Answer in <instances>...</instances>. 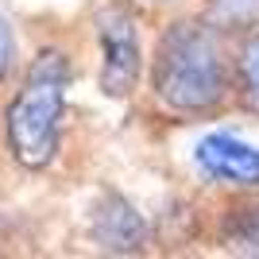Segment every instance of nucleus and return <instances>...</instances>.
<instances>
[{
  "label": "nucleus",
  "instance_id": "obj_10",
  "mask_svg": "<svg viewBox=\"0 0 259 259\" xmlns=\"http://www.w3.org/2000/svg\"><path fill=\"white\" fill-rule=\"evenodd\" d=\"M147 4H170V0H147Z\"/></svg>",
  "mask_w": 259,
  "mask_h": 259
},
{
  "label": "nucleus",
  "instance_id": "obj_1",
  "mask_svg": "<svg viewBox=\"0 0 259 259\" xmlns=\"http://www.w3.org/2000/svg\"><path fill=\"white\" fill-rule=\"evenodd\" d=\"M70 85H74V58L62 47H43L23 66L20 81L0 112V140L20 170L39 174L58 159Z\"/></svg>",
  "mask_w": 259,
  "mask_h": 259
},
{
  "label": "nucleus",
  "instance_id": "obj_2",
  "mask_svg": "<svg viewBox=\"0 0 259 259\" xmlns=\"http://www.w3.org/2000/svg\"><path fill=\"white\" fill-rule=\"evenodd\" d=\"M151 89L159 105L182 116L213 112L228 97L232 66L213 23L174 20L170 27H162L151 58Z\"/></svg>",
  "mask_w": 259,
  "mask_h": 259
},
{
  "label": "nucleus",
  "instance_id": "obj_6",
  "mask_svg": "<svg viewBox=\"0 0 259 259\" xmlns=\"http://www.w3.org/2000/svg\"><path fill=\"white\" fill-rule=\"evenodd\" d=\"M221 244L240 255H259V201L228 209L221 221Z\"/></svg>",
  "mask_w": 259,
  "mask_h": 259
},
{
  "label": "nucleus",
  "instance_id": "obj_9",
  "mask_svg": "<svg viewBox=\"0 0 259 259\" xmlns=\"http://www.w3.org/2000/svg\"><path fill=\"white\" fill-rule=\"evenodd\" d=\"M16 62H20V43H16V27L12 20L0 12V89L8 85V77L16 74Z\"/></svg>",
  "mask_w": 259,
  "mask_h": 259
},
{
  "label": "nucleus",
  "instance_id": "obj_7",
  "mask_svg": "<svg viewBox=\"0 0 259 259\" xmlns=\"http://www.w3.org/2000/svg\"><path fill=\"white\" fill-rule=\"evenodd\" d=\"M209 23L221 35L251 31L259 23V0H209Z\"/></svg>",
  "mask_w": 259,
  "mask_h": 259
},
{
  "label": "nucleus",
  "instance_id": "obj_4",
  "mask_svg": "<svg viewBox=\"0 0 259 259\" xmlns=\"http://www.w3.org/2000/svg\"><path fill=\"white\" fill-rule=\"evenodd\" d=\"M89 240L108 255H140L151 240V228L124 194L105 190L89 209Z\"/></svg>",
  "mask_w": 259,
  "mask_h": 259
},
{
  "label": "nucleus",
  "instance_id": "obj_8",
  "mask_svg": "<svg viewBox=\"0 0 259 259\" xmlns=\"http://www.w3.org/2000/svg\"><path fill=\"white\" fill-rule=\"evenodd\" d=\"M236 89L248 112H259V31L236 54Z\"/></svg>",
  "mask_w": 259,
  "mask_h": 259
},
{
  "label": "nucleus",
  "instance_id": "obj_3",
  "mask_svg": "<svg viewBox=\"0 0 259 259\" xmlns=\"http://www.w3.org/2000/svg\"><path fill=\"white\" fill-rule=\"evenodd\" d=\"M93 27H97V51H101V70H97V85L105 97L124 101L136 93V81H140V27H136V16L124 0H108L101 4L97 16H93Z\"/></svg>",
  "mask_w": 259,
  "mask_h": 259
},
{
  "label": "nucleus",
  "instance_id": "obj_5",
  "mask_svg": "<svg viewBox=\"0 0 259 259\" xmlns=\"http://www.w3.org/2000/svg\"><path fill=\"white\" fill-rule=\"evenodd\" d=\"M197 166L205 170V178L221 186H240V190H259V151L248 147L236 136H225V132H213L197 143L194 151Z\"/></svg>",
  "mask_w": 259,
  "mask_h": 259
}]
</instances>
